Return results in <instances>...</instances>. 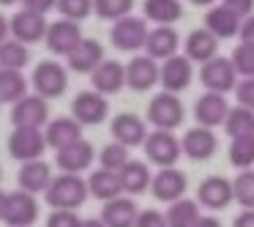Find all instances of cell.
<instances>
[{"mask_svg":"<svg viewBox=\"0 0 254 227\" xmlns=\"http://www.w3.org/2000/svg\"><path fill=\"white\" fill-rule=\"evenodd\" d=\"M181 50V33H178L172 25H156L148 33V41H145V52L156 61H167V58L178 55Z\"/></svg>","mask_w":254,"mask_h":227,"instance_id":"23","label":"cell"},{"mask_svg":"<svg viewBox=\"0 0 254 227\" xmlns=\"http://www.w3.org/2000/svg\"><path fill=\"white\" fill-rule=\"evenodd\" d=\"M22 8H30L36 14H50L58 8V0H22Z\"/></svg>","mask_w":254,"mask_h":227,"instance_id":"46","label":"cell"},{"mask_svg":"<svg viewBox=\"0 0 254 227\" xmlns=\"http://www.w3.org/2000/svg\"><path fill=\"white\" fill-rule=\"evenodd\" d=\"M90 85H93V90H99V93H104V96L121 93L123 85H126V66H123L121 61L104 58V61L90 72Z\"/></svg>","mask_w":254,"mask_h":227,"instance_id":"19","label":"cell"},{"mask_svg":"<svg viewBox=\"0 0 254 227\" xmlns=\"http://www.w3.org/2000/svg\"><path fill=\"white\" fill-rule=\"evenodd\" d=\"M230 58H232V66L238 69L241 77H254V44L241 41V44L232 50Z\"/></svg>","mask_w":254,"mask_h":227,"instance_id":"41","label":"cell"},{"mask_svg":"<svg viewBox=\"0 0 254 227\" xmlns=\"http://www.w3.org/2000/svg\"><path fill=\"white\" fill-rule=\"evenodd\" d=\"M28 93H30V79L19 69H0V101L3 104H17Z\"/></svg>","mask_w":254,"mask_h":227,"instance_id":"31","label":"cell"},{"mask_svg":"<svg viewBox=\"0 0 254 227\" xmlns=\"http://www.w3.org/2000/svg\"><path fill=\"white\" fill-rule=\"evenodd\" d=\"M71 115L77 118L82 126H99L110 115V101L99 90H79L71 99Z\"/></svg>","mask_w":254,"mask_h":227,"instance_id":"8","label":"cell"},{"mask_svg":"<svg viewBox=\"0 0 254 227\" xmlns=\"http://www.w3.org/2000/svg\"><path fill=\"white\" fill-rule=\"evenodd\" d=\"M142 148H145V159L156 167H172L183 156L181 140L170 129H153V132H148Z\"/></svg>","mask_w":254,"mask_h":227,"instance_id":"3","label":"cell"},{"mask_svg":"<svg viewBox=\"0 0 254 227\" xmlns=\"http://www.w3.org/2000/svg\"><path fill=\"white\" fill-rule=\"evenodd\" d=\"M224 132H227V137H230V140L254 134V110H249V107H243V104L230 107L227 121H224Z\"/></svg>","mask_w":254,"mask_h":227,"instance_id":"35","label":"cell"},{"mask_svg":"<svg viewBox=\"0 0 254 227\" xmlns=\"http://www.w3.org/2000/svg\"><path fill=\"white\" fill-rule=\"evenodd\" d=\"M82 28H79V22H74V19H55V22H50V28H47V47H50L52 55H61V58H68L74 52V47L82 41Z\"/></svg>","mask_w":254,"mask_h":227,"instance_id":"9","label":"cell"},{"mask_svg":"<svg viewBox=\"0 0 254 227\" xmlns=\"http://www.w3.org/2000/svg\"><path fill=\"white\" fill-rule=\"evenodd\" d=\"M88 189H90V197H96L99 203H107V200L121 197V194H123L121 172H118V170H107V167H99V170L90 172Z\"/></svg>","mask_w":254,"mask_h":227,"instance_id":"29","label":"cell"},{"mask_svg":"<svg viewBox=\"0 0 254 227\" xmlns=\"http://www.w3.org/2000/svg\"><path fill=\"white\" fill-rule=\"evenodd\" d=\"M0 181H3V167H0Z\"/></svg>","mask_w":254,"mask_h":227,"instance_id":"55","label":"cell"},{"mask_svg":"<svg viewBox=\"0 0 254 227\" xmlns=\"http://www.w3.org/2000/svg\"><path fill=\"white\" fill-rule=\"evenodd\" d=\"M232 192H235V203L241 208H254V170H241L238 178L232 181Z\"/></svg>","mask_w":254,"mask_h":227,"instance_id":"38","label":"cell"},{"mask_svg":"<svg viewBox=\"0 0 254 227\" xmlns=\"http://www.w3.org/2000/svg\"><path fill=\"white\" fill-rule=\"evenodd\" d=\"M44 197H47V205H50V208L77 211L79 205L90 197V189H88V181H85L79 172H58V175L52 178V183L47 186Z\"/></svg>","mask_w":254,"mask_h":227,"instance_id":"1","label":"cell"},{"mask_svg":"<svg viewBox=\"0 0 254 227\" xmlns=\"http://www.w3.org/2000/svg\"><path fill=\"white\" fill-rule=\"evenodd\" d=\"M142 14L148 22L156 25H175L183 17V3L181 0H145Z\"/></svg>","mask_w":254,"mask_h":227,"instance_id":"32","label":"cell"},{"mask_svg":"<svg viewBox=\"0 0 254 227\" xmlns=\"http://www.w3.org/2000/svg\"><path fill=\"white\" fill-rule=\"evenodd\" d=\"M227 112H230V101H227V93H216V90H205L202 96L194 104V121L199 126H224Z\"/></svg>","mask_w":254,"mask_h":227,"instance_id":"16","label":"cell"},{"mask_svg":"<svg viewBox=\"0 0 254 227\" xmlns=\"http://www.w3.org/2000/svg\"><path fill=\"white\" fill-rule=\"evenodd\" d=\"M181 145H183V156H189L191 161H205L210 156H216V151H219V140H216L213 129L199 126V123L183 134Z\"/></svg>","mask_w":254,"mask_h":227,"instance_id":"18","label":"cell"},{"mask_svg":"<svg viewBox=\"0 0 254 227\" xmlns=\"http://www.w3.org/2000/svg\"><path fill=\"white\" fill-rule=\"evenodd\" d=\"M118 172H121L123 194H131V197H137V194L145 192V189H150V181H153L150 167L145 164V161H139V159H128Z\"/></svg>","mask_w":254,"mask_h":227,"instance_id":"30","label":"cell"},{"mask_svg":"<svg viewBox=\"0 0 254 227\" xmlns=\"http://www.w3.org/2000/svg\"><path fill=\"white\" fill-rule=\"evenodd\" d=\"M47 145V134L44 129H33V126H14L11 137H8V153L17 161H30V159H41Z\"/></svg>","mask_w":254,"mask_h":227,"instance_id":"6","label":"cell"},{"mask_svg":"<svg viewBox=\"0 0 254 227\" xmlns=\"http://www.w3.org/2000/svg\"><path fill=\"white\" fill-rule=\"evenodd\" d=\"M6 208H8V192L0 189V222L6 219Z\"/></svg>","mask_w":254,"mask_h":227,"instance_id":"51","label":"cell"},{"mask_svg":"<svg viewBox=\"0 0 254 227\" xmlns=\"http://www.w3.org/2000/svg\"><path fill=\"white\" fill-rule=\"evenodd\" d=\"M47 227H82V219L71 208H52L47 216Z\"/></svg>","mask_w":254,"mask_h":227,"instance_id":"42","label":"cell"},{"mask_svg":"<svg viewBox=\"0 0 254 227\" xmlns=\"http://www.w3.org/2000/svg\"><path fill=\"white\" fill-rule=\"evenodd\" d=\"M134 0H93V14L99 19H107V22H115V19L131 14Z\"/></svg>","mask_w":254,"mask_h":227,"instance_id":"37","label":"cell"},{"mask_svg":"<svg viewBox=\"0 0 254 227\" xmlns=\"http://www.w3.org/2000/svg\"><path fill=\"white\" fill-rule=\"evenodd\" d=\"M104 58H107V55H104V47H101V41L88 39V36H85V39L79 41L77 47H74V52L66 58V61H68V69H71V72H77V74H90L101 61H104Z\"/></svg>","mask_w":254,"mask_h":227,"instance_id":"27","label":"cell"},{"mask_svg":"<svg viewBox=\"0 0 254 227\" xmlns=\"http://www.w3.org/2000/svg\"><path fill=\"white\" fill-rule=\"evenodd\" d=\"M52 164H47L44 159H30V161H22V167H19L17 172V183L19 189H25V192L30 194H41L47 192V186L52 183Z\"/></svg>","mask_w":254,"mask_h":227,"instance_id":"24","label":"cell"},{"mask_svg":"<svg viewBox=\"0 0 254 227\" xmlns=\"http://www.w3.org/2000/svg\"><path fill=\"white\" fill-rule=\"evenodd\" d=\"M8 25H11L14 39L25 41V44H39V41H44L47 28H50L47 14H36V11H30V8H19V11L8 19Z\"/></svg>","mask_w":254,"mask_h":227,"instance_id":"15","label":"cell"},{"mask_svg":"<svg viewBox=\"0 0 254 227\" xmlns=\"http://www.w3.org/2000/svg\"><path fill=\"white\" fill-rule=\"evenodd\" d=\"M197 200H199V205L208 208V211H224L227 205L235 200L232 181L224 175H208L197 189Z\"/></svg>","mask_w":254,"mask_h":227,"instance_id":"17","label":"cell"},{"mask_svg":"<svg viewBox=\"0 0 254 227\" xmlns=\"http://www.w3.org/2000/svg\"><path fill=\"white\" fill-rule=\"evenodd\" d=\"M110 132H112V140L128 145V148H142L145 137H148V123L134 112H121V115L112 118Z\"/></svg>","mask_w":254,"mask_h":227,"instance_id":"21","label":"cell"},{"mask_svg":"<svg viewBox=\"0 0 254 227\" xmlns=\"http://www.w3.org/2000/svg\"><path fill=\"white\" fill-rule=\"evenodd\" d=\"M186 189H189V178L183 170H178L175 164L172 167H161L159 172L153 175L150 181V192L159 203H175V200L186 197Z\"/></svg>","mask_w":254,"mask_h":227,"instance_id":"12","label":"cell"},{"mask_svg":"<svg viewBox=\"0 0 254 227\" xmlns=\"http://www.w3.org/2000/svg\"><path fill=\"white\" fill-rule=\"evenodd\" d=\"M44 134H47V145H50L52 151H61V148H66V145L82 140V123L74 115L50 118V123L44 126Z\"/></svg>","mask_w":254,"mask_h":227,"instance_id":"22","label":"cell"},{"mask_svg":"<svg viewBox=\"0 0 254 227\" xmlns=\"http://www.w3.org/2000/svg\"><path fill=\"white\" fill-rule=\"evenodd\" d=\"M139 216V205L134 203L131 197H115L107 200L104 208H101V219H104L107 227H134Z\"/></svg>","mask_w":254,"mask_h":227,"instance_id":"28","label":"cell"},{"mask_svg":"<svg viewBox=\"0 0 254 227\" xmlns=\"http://www.w3.org/2000/svg\"><path fill=\"white\" fill-rule=\"evenodd\" d=\"M191 227H221V222L216 219V216H199Z\"/></svg>","mask_w":254,"mask_h":227,"instance_id":"49","label":"cell"},{"mask_svg":"<svg viewBox=\"0 0 254 227\" xmlns=\"http://www.w3.org/2000/svg\"><path fill=\"white\" fill-rule=\"evenodd\" d=\"M30 63V44L8 36L3 44H0V69H19L22 72Z\"/></svg>","mask_w":254,"mask_h":227,"instance_id":"34","label":"cell"},{"mask_svg":"<svg viewBox=\"0 0 254 227\" xmlns=\"http://www.w3.org/2000/svg\"><path fill=\"white\" fill-rule=\"evenodd\" d=\"M82 227H107L104 219H82Z\"/></svg>","mask_w":254,"mask_h":227,"instance_id":"52","label":"cell"},{"mask_svg":"<svg viewBox=\"0 0 254 227\" xmlns=\"http://www.w3.org/2000/svg\"><path fill=\"white\" fill-rule=\"evenodd\" d=\"M14 3H22V0H0V6H14Z\"/></svg>","mask_w":254,"mask_h":227,"instance_id":"54","label":"cell"},{"mask_svg":"<svg viewBox=\"0 0 254 227\" xmlns=\"http://www.w3.org/2000/svg\"><path fill=\"white\" fill-rule=\"evenodd\" d=\"M148 33H150L148 19L126 14V17H121V19L112 22L110 39H112V44H115V50H121V52H139V50H145Z\"/></svg>","mask_w":254,"mask_h":227,"instance_id":"4","label":"cell"},{"mask_svg":"<svg viewBox=\"0 0 254 227\" xmlns=\"http://www.w3.org/2000/svg\"><path fill=\"white\" fill-rule=\"evenodd\" d=\"M8 36H11V25H8V19L3 17V14H0V44H3V41H6Z\"/></svg>","mask_w":254,"mask_h":227,"instance_id":"50","label":"cell"},{"mask_svg":"<svg viewBox=\"0 0 254 227\" xmlns=\"http://www.w3.org/2000/svg\"><path fill=\"white\" fill-rule=\"evenodd\" d=\"M219 41L221 39L213 36L208 28H197L186 36V41H183V55L191 58V63H199V66H202L205 61L219 55Z\"/></svg>","mask_w":254,"mask_h":227,"instance_id":"25","label":"cell"},{"mask_svg":"<svg viewBox=\"0 0 254 227\" xmlns=\"http://www.w3.org/2000/svg\"><path fill=\"white\" fill-rule=\"evenodd\" d=\"M58 11L66 19L82 22V19H88L93 14V0H58Z\"/></svg>","mask_w":254,"mask_h":227,"instance_id":"40","label":"cell"},{"mask_svg":"<svg viewBox=\"0 0 254 227\" xmlns=\"http://www.w3.org/2000/svg\"><path fill=\"white\" fill-rule=\"evenodd\" d=\"M134 227H167V216L161 211H153V208H139V216H137V225Z\"/></svg>","mask_w":254,"mask_h":227,"instance_id":"44","label":"cell"},{"mask_svg":"<svg viewBox=\"0 0 254 227\" xmlns=\"http://www.w3.org/2000/svg\"><path fill=\"white\" fill-rule=\"evenodd\" d=\"M221 3H224L227 8H232L241 19H246L249 14H254V0H221Z\"/></svg>","mask_w":254,"mask_h":227,"instance_id":"45","label":"cell"},{"mask_svg":"<svg viewBox=\"0 0 254 227\" xmlns=\"http://www.w3.org/2000/svg\"><path fill=\"white\" fill-rule=\"evenodd\" d=\"M232 227H254V208H243L232 219Z\"/></svg>","mask_w":254,"mask_h":227,"instance_id":"48","label":"cell"},{"mask_svg":"<svg viewBox=\"0 0 254 227\" xmlns=\"http://www.w3.org/2000/svg\"><path fill=\"white\" fill-rule=\"evenodd\" d=\"M202 205H199V200H189V197H181L175 200V203H170V208H167V227H191L194 222L202 216Z\"/></svg>","mask_w":254,"mask_h":227,"instance_id":"33","label":"cell"},{"mask_svg":"<svg viewBox=\"0 0 254 227\" xmlns=\"http://www.w3.org/2000/svg\"><path fill=\"white\" fill-rule=\"evenodd\" d=\"M241 22L243 19L238 17L232 8H227L224 3L208 6V14H205V28L213 36H219V39H232V36H238L241 33Z\"/></svg>","mask_w":254,"mask_h":227,"instance_id":"26","label":"cell"},{"mask_svg":"<svg viewBox=\"0 0 254 227\" xmlns=\"http://www.w3.org/2000/svg\"><path fill=\"white\" fill-rule=\"evenodd\" d=\"M238 39L246 41V44H254V14H249V17L241 22V33H238Z\"/></svg>","mask_w":254,"mask_h":227,"instance_id":"47","label":"cell"},{"mask_svg":"<svg viewBox=\"0 0 254 227\" xmlns=\"http://www.w3.org/2000/svg\"><path fill=\"white\" fill-rule=\"evenodd\" d=\"M0 104H3V101H0Z\"/></svg>","mask_w":254,"mask_h":227,"instance_id":"56","label":"cell"},{"mask_svg":"<svg viewBox=\"0 0 254 227\" xmlns=\"http://www.w3.org/2000/svg\"><path fill=\"white\" fill-rule=\"evenodd\" d=\"M93 161H96V148L85 137L61 151H55V164L61 172H79L82 175L85 170L93 167Z\"/></svg>","mask_w":254,"mask_h":227,"instance_id":"14","label":"cell"},{"mask_svg":"<svg viewBox=\"0 0 254 227\" xmlns=\"http://www.w3.org/2000/svg\"><path fill=\"white\" fill-rule=\"evenodd\" d=\"M39 200L36 194L17 189V192H8V208H6V225L8 227H33L39 219Z\"/></svg>","mask_w":254,"mask_h":227,"instance_id":"13","label":"cell"},{"mask_svg":"<svg viewBox=\"0 0 254 227\" xmlns=\"http://www.w3.org/2000/svg\"><path fill=\"white\" fill-rule=\"evenodd\" d=\"M191 6H202V8H208V6H213L216 0H189Z\"/></svg>","mask_w":254,"mask_h":227,"instance_id":"53","label":"cell"},{"mask_svg":"<svg viewBox=\"0 0 254 227\" xmlns=\"http://www.w3.org/2000/svg\"><path fill=\"white\" fill-rule=\"evenodd\" d=\"M11 123L14 126H33V129H44L50 123V99L39 93H28L11 104Z\"/></svg>","mask_w":254,"mask_h":227,"instance_id":"11","label":"cell"},{"mask_svg":"<svg viewBox=\"0 0 254 227\" xmlns=\"http://www.w3.org/2000/svg\"><path fill=\"white\" fill-rule=\"evenodd\" d=\"M30 85H33V93L44 96V99H58L68 88V72L58 61H41L36 63L33 74H30Z\"/></svg>","mask_w":254,"mask_h":227,"instance_id":"5","label":"cell"},{"mask_svg":"<svg viewBox=\"0 0 254 227\" xmlns=\"http://www.w3.org/2000/svg\"><path fill=\"white\" fill-rule=\"evenodd\" d=\"M235 101L254 110V77H241L235 85Z\"/></svg>","mask_w":254,"mask_h":227,"instance_id":"43","label":"cell"},{"mask_svg":"<svg viewBox=\"0 0 254 227\" xmlns=\"http://www.w3.org/2000/svg\"><path fill=\"white\" fill-rule=\"evenodd\" d=\"M194 79V69H191V58L186 55H172L167 61H161V88L164 90H172V93H181L191 85Z\"/></svg>","mask_w":254,"mask_h":227,"instance_id":"20","label":"cell"},{"mask_svg":"<svg viewBox=\"0 0 254 227\" xmlns=\"http://www.w3.org/2000/svg\"><path fill=\"white\" fill-rule=\"evenodd\" d=\"M183 121H186V107H183L181 99H178V93L161 90V93H156L153 99H150L148 123L153 129H170V132H175Z\"/></svg>","mask_w":254,"mask_h":227,"instance_id":"2","label":"cell"},{"mask_svg":"<svg viewBox=\"0 0 254 227\" xmlns=\"http://www.w3.org/2000/svg\"><path fill=\"white\" fill-rule=\"evenodd\" d=\"M238 69L232 66V58H210L199 69V82L205 85V90H216V93H230L238 85Z\"/></svg>","mask_w":254,"mask_h":227,"instance_id":"7","label":"cell"},{"mask_svg":"<svg viewBox=\"0 0 254 227\" xmlns=\"http://www.w3.org/2000/svg\"><path fill=\"white\" fill-rule=\"evenodd\" d=\"M161 79V63L156 58L145 55H134L126 63V88H131L134 93H145L153 85H159Z\"/></svg>","mask_w":254,"mask_h":227,"instance_id":"10","label":"cell"},{"mask_svg":"<svg viewBox=\"0 0 254 227\" xmlns=\"http://www.w3.org/2000/svg\"><path fill=\"white\" fill-rule=\"evenodd\" d=\"M128 159H131V156H128V145L118 143V140H112L110 145H104L101 153H99L101 167H107V170H121Z\"/></svg>","mask_w":254,"mask_h":227,"instance_id":"39","label":"cell"},{"mask_svg":"<svg viewBox=\"0 0 254 227\" xmlns=\"http://www.w3.org/2000/svg\"><path fill=\"white\" fill-rule=\"evenodd\" d=\"M227 156H230V164L238 167V170L254 167V134H249V137H235Z\"/></svg>","mask_w":254,"mask_h":227,"instance_id":"36","label":"cell"}]
</instances>
